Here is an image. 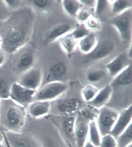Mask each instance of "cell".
I'll return each mask as SVG.
<instances>
[{
  "mask_svg": "<svg viewBox=\"0 0 132 147\" xmlns=\"http://www.w3.org/2000/svg\"><path fill=\"white\" fill-rule=\"evenodd\" d=\"M82 105L81 101L77 98H70L59 102L56 105V109L66 116H72L79 111Z\"/></svg>",
  "mask_w": 132,
  "mask_h": 147,
  "instance_id": "4fadbf2b",
  "label": "cell"
},
{
  "mask_svg": "<svg viewBox=\"0 0 132 147\" xmlns=\"http://www.w3.org/2000/svg\"><path fill=\"white\" fill-rule=\"evenodd\" d=\"M41 143L42 147H59L54 141L48 138L44 139Z\"/></svg>",
  "mask_w": 132,
  "mask_h": 147,
  "instance_id": "d590c367",
  "label": "cell"
},
{
  "mask_svg": "<svg viewBox=\"0 0 132 147\" xmlns=\"http://www.w3.org/2000/svg\"><path fill=\"white\" fill-rule=\"evenodd\" d=\"M71 27L69 24H66L55 27L47 33L46 38V41L48 42L53 41L69 31Z\"/></svg>",
  "mask_w": 132,
  "mask_h": 147,
  "instance_id": "ffe728a7",
  "label": "cell"
},
{
  "mask_svg": "<svg viewBox=\"0 0 132 147\" xmlns=\"http://www.w3.org/2000/svg\"><path fill=\"white\" fill-rule=\"evenodd\" d=\"M67 66L63 62H59L52 65L43 77L42 86L47 83L55 82H62L67 73Z\"/></svg>",
  "mask_w": 132,
  "mask_h": 147,
  "instance_id": "8fae6325",
  "label": "cell"
},
{
  "mask_svg": "<svg viewBox=\"0 0 132 147\" xmlns=\"http://www.w3.org/2000/svg\"><path fill=\"white\" fill-rule=\"evenodd\" d=\"M63 5L65 11L73 17L76 15L81 5L80 3L76 0H64Z\"/></svg>",
  "mask_w": 132,
  "mask_h": 147,
  "instance_id": "d4e9b609",
  "label": "cell"
},
{
  "mask_svg": "<svg viewBox=\"0 0 132 147\" xmlns=\"http://www.w3.org/2000/svg\"><path fill=\"white\" fill-rule=\"evenodd\" d=\"M2 45H3V40H2L1 35H0V48H2Z\"/></svg>",
  "mask_w": 132,
  "mask_h": 147,
  "instance_id": "ee69618b",
  "label": "cell"
},
{
  "mask_svg": "<svg viewBox=\"0 0 132 147\" xmlns=\"http://www.w3.org/2000/svg\"><path fill=\"white\" fill-rule=\"evenodd\" d=\"M5 5L11 7H16L18 6L20 2L17 0H5L4 1Z\"/></svg>",
  "mask_w": 132,
  "mask_h": 147,
  "instance_id": "74e56055",
  "label": "cell"
},
{
  "mask_svg": "<svg viewBox=\"0 0 132 147\" xmlns=\"http://www.w3.org/2000/svg\"><path fill=\"white\" fill-rule=\"evenodd\" d=\"M76 117L73 116H66L63 119L62 124L65 134L69 138L74 140V129Z\"/></svg>",
  "mask_w": 132,
  "mask_h": 147,
  "instance_id": "7402d4cb",
  "label": "cell"
},
{
  "mask_svg": "<svg viewBox=\"0 0 132 147\" xmlns=\"http://www.w3.org/2000/svg\"><path fill=\"white\" fill-rule=\"evenodd\" d=\"M68 85L62 82H55L45 84L36 92L33 97L34 101L55 100L66 92Z\"/></svg>",
  "mask_w": 132,
  "mask_h": 147,
  "instance_id": "3957f363",
  "label": "cell"
},
{
  "mask_svg": "<svg viewBox=\"0 0 132 147\" xmlns=\"http://www.w3.org/2000/svg\"><path fill=\"white\" fill-rule=\"evenodd\" d=\"M36 7L39 8H44L48 5L49 1L47 0H34L31 1Z\"/></svg>",
  "mask_w": 132,
  "mask_h": 147,
  "instance_id": "e575fe53",
  "label": "cell"
},
{
  "mask_svg": "<svg viewBox=\"0 0 132 147\" xmlns=\"http://www.w3.org/2000/svg\"><path fill=\"white\" fill-rule=\"evenodd\" d=\"M43 78L42 71L32 67L22 74L17 83L25 88L37 91L41 87Z\"/></svg>",
  "mask_w": 132,
  "mask_h": 147,
  "instance_id": "ba28073f",
  "label": "cell"
},
{
  "mask_svg": "<svg viewBox=\"0 0 132 147\" xmlns=\"http://www.w3.org/2000/svg\"><path fill=\"white\" fill-rule=\"evenodd\" d=\"M29 106V114L34 118L45 116L51 110V102L47 101H34Z\"/></svg>",
  "mask_w": 132,
  "mask_h": 147,
  "instance_id": "9a60e30c",
  "label": "cell"
},
{
  "mask_svg": "<svg viewBox=\"0 0 132 147\" xmlns=\"http://www.w3.org/2000/svg\"><path fill=\"white\" fill-rule=\"evenodd\" d=\"M83 5L93 7L95 6V1L94 0H81L80 1Z\"/></svg>",
  "mask_w": 132,
  "mask_h": 147,
  "instance_id": "ab89813d",
  "label": "cell"
},
{
  "mask_svg": "<svg viewBox=\"0 0 132 147\" xmlns=\"http://www.w3.org/2000/svg\"><path fill=\"white\" fill-rule=\"evenodd\" d=\"M74 40L70 34L64 36L61 40L62 45L68 54L71 53L74 50L75 45Z\"/></svg>",
  "mask_w": 132,
  "mask_h": 147,
  "instance_id": "83f0119b",
  "label": "cell"
},
{
  "mask_svg": "<svg viewBox=\"0 0 132 147\" xmlns=\"http://www.w3.org/2000/svg\"><path fill=\"white\" fill-rule=\"evenodd\" d=\"M88 26L91 28L95 29L99 26V20L96 18H92L89 19L87 23Z\"/></svg>",
  "mask_w": 132,
  "mask_h": 147,
  "instance_id": "8d00e7d4",
  "label": "cell"
},
{
  "mask_svg": "<svg viewBox=\"0 0 132 147\" xmlns=\"http://www.w3.org/2000/svg\"><path fill=\"white\" fill-rule=\"evenodd\" d=\"M5 61V56L4 53L0 51V66H2Z\"/></svg>",
  "mask_w": 132,
  "mask_h": 147,
  "instance_id": "60d3db41",
  "label": "cell"
},
{
  "mask_svg": "<svg viewBox=\"0 0 132 147\" xmlns=\"http://www.w3.org/2000/svg\"><path fill=\"white\" fill-rule=\"evenodd\" d=\"M7 147H8V146H7Z\"/></svg>",
  "mask_w": 132,
  "mask_h": 147,
  "instance_id": "7dc6e473",
  "label": "cell"
},
{
  "mask_svg": "<svg viewBox=\"0 0 132 147\" xmlns=\"http://www.w3.org/2000/svg\"><path fill=\"white\" fill-rule=\"evenodd\" d=\"M114 45L113 42L109 40L100 41L93 50L83 57L84 63L92 60L101 59L107 57L114 51Z\"/></svg>",
  "mask_w": 132,
  "mask_h": 147,
  "instance_id": "9c48e42d",
  "label": "cell"
},
{
  "mask_svg": "<svg viewBox=\"0 0 132 147\" xmlns=\"http://www.w3.org/2000/svg\"><path fill=\"white\" fill-rule=\"evenodd\" d=\"M132 106L131 105L119 113L110 134L117 138L118 136L132 123Z\"/></svg>",
  "mask_w": 132,
  "mask_h": 147,
  "instance_id": "30bf717a",
  "label": "cell"
},
{
  "mask_svg": "<svg viewBox=\"0 0 132 147\" xmlns=\"http://www.w3.org/2000/svg\"><path fill=\"white\" fill-rule=\"evenodd\" d=\"M36 91L25 88L17 82L10 86V98L25 108L34 101Z\"/></svg>",
  "mask_w": 132,
  "mask_h": 147,
  "instance_id": "52a82bcc",
  "label": "cell"
},
{
  "mask_svg": "<svg viewBox=\"0 0 132 147\" xmlns=\"http://www.w3.org/2000/svg\"><path fill=\"white\" fill-rule=\"evenodd\" d=\"M108 5L107 1H98L95 11L97 15L99 16L102 14L106 9Z\"/></svg>",
  "mask_w": 132,
  "mask_h": 147,
  "instance_id": "d6a6232c",
  "label": "cell"
},
{
  "mask_svg": "<svg viewBox=\"0 0 132 147\" xmlns=\"http://www.w3.org/2000/svg\"><path fill=\"white\" fill-rule=\"evenodd\" d=\"M90 33V30L87 28L84 24H82L78 25L70 34L73 38L77 40L84 38Z\"/></svg>",
  "mask_w": 132,
  "mask_h": 147,
  "instance_id": "f1b7e54d",
  "label": "cell"
},
{
  "mask_svg": "<svg viewBox=\"0 0 132 147\" xmlns=\"http://www.w3.org/2000/svg\"><path fill=\"white\" fill-rule=\"evenodd\" d=\"M111 23L118 30L124 41L131 40L132 12L131 8L128 9L114 17Z\"/></svg>",
  "mask_w": 132,
  "mask_h": 147,
  "instance_id": "5b68a950",
  "label": "cell"
},
{
  "mask_svg": "<svg viewBox=\"0 0 132 147\" xmlns=\"http://www.w3.org/2000/svg\"><path fill=\"white\" fill-rule=\"evenodd\" d=\"M119 113L105 106L99 109L96 122L101 136L109 134L113 128Z\"/></svg>",
  "mask_w": 132,
  "mask_h": 147,
  "instance_id": "277c9868",
  "label": "cell"
},
{
  "mask_svg": "<svg viewBox=\"0 0 132 147\" xmlns=\"http://www.w3.org/2000/svg\"><path fill=\"white\" fill-rule=\"evenodd\" d=\"M0 147H5L4 145L3 144H0Z\"/></svg>",
  "mask_w": 132,
  "mask_h": 147,
  "instance_id": "f6af8a7d",
  "label": "cell"
},
{
  "mask_svg": "<svg viewBox=\"0 0 132 147\" xmlns=\"http://www.w3.org/2000/svg\"><path fill=\"white\" fill-rule=\"evenodd\" d=\"M101 136L95 121H91L89 123V141L95 146L99 147L101 141Z\"/></svg>",
  "mask_w": 132,
  "mask_h": 147,
  "instance_id": "d6986e66",
  "label": "cell"
},
{
  "mask_svg": "<svg viewBox=\"0 0 132 147\" xmlns=\"http://www.w3.org/2000/svg\"><path fill=\"white\" fill-rule=\"evenodd\" d=\"M132 6L131 1L118 0L113 4L112 13L114 14H119L128 9L131 8Z\"/></svg>",
  "mask_w": 132,
  "mask_h": 147,
  "instance_id": "4316f807",
  "label": "cell"
},
{
  "mask_svg": "<svg viewBox=\"0 0 132 147\" xmlns=\"http://www.w3.org/2000/svg\"><path fill=\"white\" fill-rule=\"evenodd\" d=\"M34 61V57L31 53H24L20 56L16 65V69L18 72L22 74L32 68Z\"/></svg>",
  "mask_w": 132,
  "mask_h": 147,
  "instance_id": "ac0fdd59",
  "label": "cell"
},
{
  "mask_svg": "<svg viewBox=\"0 0 132 147\" xmlns=\"http://www.w3.org/2000/svg\"><path fill=\"white\" fill-rule=\"evenodd\" d=\"M8 21L2 36V48L12 54L24 46L30 38L34 24V14L30 9L23 8L16 11Z\"/></svg>",
  "mask_w": 132,
  "mask_h": 147,
  "instance_id": "6da1fadb",
  "label": "cell"
},
{
  "mask_svg": "<svg viewBox=\"0 0 132 147\" xmlns=\"http://www.w3.org/2000/svg\"><path fill=\"white\" fill-rule=\"evenodd\" d=\"M105 72L101 70H96L89 72L87 75V79L89 81L95 82L100 81L105 76Z\"/></svg>",
  "mask_w": 132,
  "mask_h": 147,
  "instance_id": "4dcf8cb0",
  "label": "cell"
},
{
  "mask_svg": "<svg viewBox=\"0 0 132 147\" xmlns=\"http://www.w3.org/2000/svg\"><path fill=\"white\" fill-rule=\"evenodd\" d=\"M98 147L96 146H95L92 144L91 143H90V142L88 141H87L86 142V143L84 145V147Z\"/></svg>",
  "mask_w": 132,
  "mask_h": 147,
  "instance_id": "b9f144b4",
  "label": "cell"
},
{
  "mask_svg": "<svg viewBox=\"0 0 132 147\" xmlns=\"http://www.w3.org/2000/svg\"><path fill=\"white\" fill-rule=\"evenodd\" d=\"M99 111V109L90 105L79 111L78 116L89 122L96 121Z\"/></svg>",
  "mask_w": 132,
  "mask_h": 147,
  "instance_id": "603a6c76",
  "label": "cell"
},
{
  "mask_svg": "<svg viewBox=\"0 0 132 147\" xmlns=\"http://www.w3.org/2000/svg\"><path fill=\"white\" fill-rule=\"evenodd\" d=\"M132 123L116 138L117 147H126L132 143Z\"/></svg>",
  "mask_w": 132,
  "mask_h": 147,
  "instance_id": "44dd1931",
  "label": "cell"
},
{
  "mask_svg": "<svg viewBox=\"0 0 132 147\" xmlns=\"http://www.w3.org/2000/svg\"><path fill=\"white\" fill-rule=\"evenodd\" d=\"M98 147H117L116 139L110 134L103 136Z\"/></svg>",
  "mask_w": 132,
  "mask_h": 147,
  "instance_id": "f546056e",
  "label": "cell"
},
{
  "mask_svg": "<svg viewBox=\"0 0 132 147\" xmlns=\"http://www.w3.org/2000/svg\"><path fill=\"white\" fill-rule=\"evenodd\" d=\"M25 108L11 98L0 99V127L6 131L19 132L25 123Z\"/></svg>",
  "mask_w": 132,
  "mask_h": 147,
  "instance_id": "7a4b0ae2",
  "label": "cell"
},
{
  "mask_svg": "<svg viewBox=\"0 0 132 147\" xmlns=\"http://www.w3.org/2000/svg\"><path fill=\"white\" fill-rule=\"evenodd\" d=\"M126 147H132V144L129 145L128 146H127Z\"/></svg>",
  "mask_w": 132,
  "mask_h": 147,
  "instance_id": "bcb514c9",
  "label": "cell"
},
{
  "mask_svg": "<svg viewBox=\"0 0 132 147\" xmlns=\"http://www.w3.org/2000/svg\"><path fill=\"white\" fill-rule=\"evenodd\" d=\"M5 138L8 147H42L41 142L28 134L6 131Z\"/></svg>",
  "mask_w": 132,
  "mask_h": 147,
  "instance_id": "8992f818",
  "label": "cell"
},
{
  "mask_svg": "<svg viewBox=\"0 0 132 147\" xmlns=\"http://www.w3.org/2000/svg\"><path fill=\"white\" fill-rule=\"evenodd\" d=\"M91 11L88 8H83L79 12L78 18L80 21H84L87 20L91 15Z\"/></svg>",
  "mask_w": 132,
  "mask_h": 147,
  "instance_id": "836d02e7",
  "label": "cell"
},
{
  "mask_svg": "<svg viewBox=\"0 0 132 147\" xmlns=\"http://www.w3.org/2000/svg\"><path fill=\"white\" fill-rule=\"evenodd\" d=\"M4 137L3 134L0 131V144H1L3 140H4Z\"/></svg>",
  "mask_w": 132,
  "mask_h": 147,
  "instance_id": "7bdbcfd3",
  "label": "cell"
},
{
  "mask_svg": "<svg viewBox=\"0 0 132 147\" xmlns=\"http://www.w3.org/2000/svg\"><path fill=\"white\" fill-rule=\"evenodd\" d=\"M99 90L97 88L93 85H86L82 92V96L83 100L86 102H90L95 98Z\"/></svg>",
  "mask_w": 132,
  "mask_h": 147,
  "instance_id": "484cf974",
  "label": "cell"
},
{
  "mask_svg": "<svg viewBox=\"0 0 132 147\" xmlns=\"http://www.w3.org/2000/svg\"><path fill=\"white\" fill-rule=\"evenodd\" d=\"M7 11L3 8V7H0V20H6L10 18V14Z\"/></svg>",
  "mask_w": 132,
  "mask_h": 147,
  "instance_id": "f35d334b",
  "label": "cell"
},
{
  "mask_svg": "<svg viewBox=\"0 0 132 147\" xmlns=\"http://www.w3.org/2000/svg\"><path fill=\"white\" fill-rule=\"evenodd\" d=\"M113 88L110 85L99 90L95 98L89 103L90 105L98 109L105 106L112 96Z\"/></svg>",
  "mask_w": 132,
  "mask_h": 147,
  "instance_id": "2e32d148",
  "label": "cell"
},
{
  "mask_svg": "<svg viewBox=\"0 0 132 147\" xmlns=\"http://www.w3.org/2000/svg\"><path fill=\"white\" fill-rule=\"evenodd\" d=\"M10 87L5 80L0 78V99L10 98Z\"/></svg>",
  "mask_w": 132,
  "mask_h": 147,
  "instance_id": "1f68e13d",
  "label": "cell"
},
{
  "mask_svg": "<svg viewBox=\"0 0 132 147\" xmlns=\"http://www.w3.org/2000/svg\"><path fill=\"white\" fill-rule=\"evenodd\" d=\"M128 60V57L126 54L123 53L118 55L111 62L105 65L109 75L111 77H116L129 64Z\"/></svg>",
  "mask_w": 132,
  "mask_h": 147,
  "instance_id": "5bb4252c",
  "label": "cell"
},
{
  "mask_svg": "<svg viewBox=\"0 0 132 147\" xmlns=\"http://www.w3.org/2000/svg\"><path fill=\"white\" fill-rule=\"evenodd\" d=\"M132 81V65L131 63H130L114 77L110 85L114 89V87L118 86L130 85L131 84Z\"/></svg>",
  "mask_w": 132,
  "mask_h": 147,
  "instance_id": "e0dca14e",
  "label": "cell"
},
{
  "mask_svg": "<svg viewBox=\"0 0 132 147\" xmlns=\"http://www.w3.org/2000/svg\"><path fill=\"white\" fill-rule=\"evenodd\" d=\"M96 42L95 36L90 32L87 36L81 40L80 43V48L83 52L89 53L95 47Z\"/></svg>",
  "mask_w": 132,
  "mask_h": 147,
  "instance_id": "cb8c5ba5",
  "label": "cell"
},
{
  "mask_svg": "<svg viewBox=\"0 0 132 147\" xmlns=\"http://www.w3.org/2000/svg\"><path fill=\"white\" fill-rule=\"evenodd\" d=\"M89 123L80 116L76 117L74 141L78 147H83L87 142Z\"/></svg>",
  "mask_w": 132,
  "mask_h": 147,
  "instance_id": "7c38bea8",
  "label": "cell"
}]
</instances>
